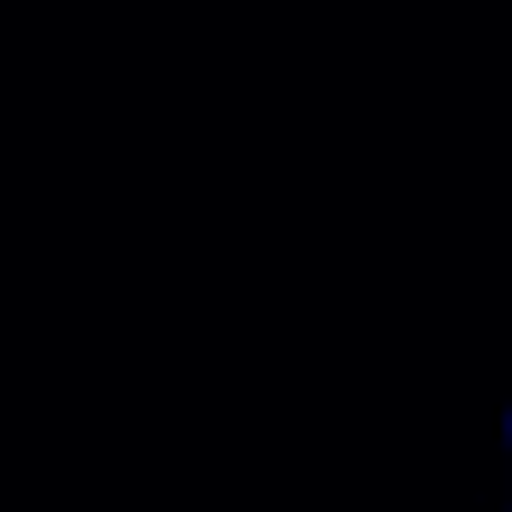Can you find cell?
I'll list each match as a JSON object with an SVG mask.
<instances>
[{"mask_svg":"<svg viewBox=\"0 0 512 512\" xmlns=\"http://www.w3.org/2000/svg\"><path fill=\"white\" fill-rule=\"evenodd\" d=\"M504 432H512V423H504Z\"/></svg>","mask_w":512,"mask_h":512,"instance_id":"obj_1","label":"cell"}]
</instances>
